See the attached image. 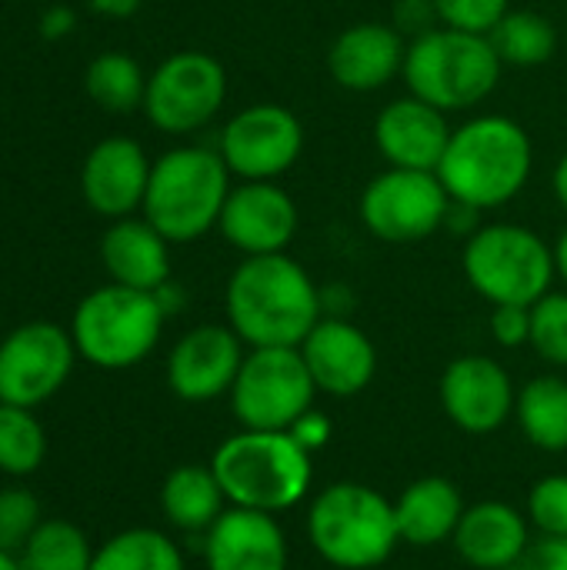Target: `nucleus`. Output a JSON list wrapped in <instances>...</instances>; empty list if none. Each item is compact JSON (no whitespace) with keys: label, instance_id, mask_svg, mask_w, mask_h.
Listing matches in <instances>:
<instances>
[{"label":"nucleus","instance_id":"1","mask_svg":"<svg viewBox=\"0 0 567 570\" xmlns=\"http://www.w3.org/2000/svg\"><path fill=\"white\" fill-rule=\"evenodd\" d=\"M224 307L247 347H301L324 317V291L291 254H264L234 267Z\"/></svg>","mask_w":567,"mask_h":570},{"label":"nucleus","instance_id":"2","mask_svg":"<svg viewBox=\"0 0 567 570\" xmlns=\"http://www.w3.org/2000/svg\"><path fill=\"white\" fill-rule=\"evenodd\" d=\"M531 164L535 147L528 130L505 114H485L471 117L451 134V144L438 164V177L454 204L495 210L525 190Z\"/></svg>","mask_w":567,"mask_h":570},{"label":"nucleus","instance_id":"3","mask_svg":"<svg viewBox=\"0 0 567 570\" xmlns=\"http://www.w3.org/2000/svg\"><path fill=\"white\" fill-rule=\"evenodd\" d=\"M231 508L287 514L307 501L314 484V454H307L287 431H247L224 438L211 454Z\"/></svg>","mask_w":567,"mask_h":570},{"label":"nucleus","instance_id":"4","mask_svg":"<svg viewBox=\"0 0 567 570\" xmlns=\"http://www.w3.org/2000/svg\"><path fill=\"white\" fill-rule=\"evenodd\" d=\"M307 544L334 570L388 568L401 548L394 501L361 481H334L307 504Z\"/></svg>","mask_w":567,"mask_h":570},{"label":"nucleus","instance_id":"5","mask_svg":"<svg viewBox=\"0 0 567 570\" xmlns=\"http://www.w3.org/2000/svg\"><path fill=\"white\" fill-rule=\"evenodd\" d=\"M227 194L231 170L217 150L174 147L154 160L140 210L170 244H190L217 227Z\"/></svg>","mask_w":567,"mask_h":570},{"label":"nucleus","instance_id":"6","mask_svg":"<svg viewBox=\"0 0 567 570\" xmlns=\"http://www.w3.org/2000/svg\"><path fill=\"white\" fill-rule=\"evenodd\" d=\"M501 70L505 63L488 33L434 27L408 43L401 73L414 97L451 114L485 104L495 94Z\"/></svg>","mask_w":567,"mask_h":570},{"label":"nucleus","instance_id":"7","mask_svg":"<svg viewBox=\"0 0 567 570\" xmlns=\"http://www.w3.org/2000/svg\"><path fill=\"white\" fill-rule=\"evenodd\" d=\"M164 307L157 294L124 284H104L90 291L70 321L77 354L100 371H127L144 364L164 334Z\"/></svg>","mask_w":567,"mask_h":570},{"label":"nucleus","instance_id":"8","mask_svg":"<svg viewBox=\"0 0 567 570\" xmlns=\"http://www.w3.org/2000/svg\"><path fill=\"white\" fill-rule=\"evenodd\" d=\"M461 267L478 297L498 304H538L558 271L555 247L521 224H485L465 240Z\"/></svg>","mask_w":567,"mask_h":570},{"label":"nucleus","instance_id":"9","mask_svg":"<svg viewBox=\"0 0 567 570\" xmlns=\"http://www.w3.org/2000/svg\"><path fill=\"white\" fill-rule=\"evenodd\" d=\"M314 397L317 387L297 347H247L227 394L234 421L247 431H291Z\"/></svg>","mask_w":567,"mask_h":570},{"label":"nucleus","instance_id":"10","mask_svg":"<svg viewBox=\"0 0 567 570\" xmlns=\"http://www.w3.org/2000/svg\"><path fill=\"white\" fill-rule=\"evenodd\" d=\"M451 204L434 170L388 167L361 190V220L384 244H421L448 224Z\"/></svg>","mask_w":567,"mask_h":570},{"label":"nucleus","instance_id":"11","mask_svg":"<svg viewBox=\"0 0 567 570\" xmlns=\"http://www.w3.org/2000/svg\"><path fill=\"white\" fill-rule=\"evenodd\" d=\"M224 100V63L204 50H177L147 77L144 114L164 134H194L221 114Z\"/></svg>","mask_w":567,"mask_h":570},{"label":"nucleus","instance_id":"12","mask_svg":"<svg viewBox=\"0 0 567 570\" xmlns=\"http://www.w3.org/2000/svg\"><path fill=\"white\" fill-rule=\"evenodd\" d=\"M77 347L67 327L27 321L0 341V404L37 411L74 374Z\"/></svg>","mask_w":567,"mask_h":570},{"label":"nucleus","instance_id":"13","mask_svg":"<svg viewBox=\"0 0 567 570\" xmlns=\"http://www.w3.org/2000/svg\"><path fill=\"white\" fill-rule=\"evenodd\" d=\"M304 150V124L284 104H251L237 110L224 130L217 154L231 177L241 180H277L287 174Z\"/></svg>","mask_w":567,"mask_h":570},{"label":"nucleus","instance_id":"14","mask_svg":"<svg viewBox=\"0 0 567 570\" xmlns=\"http://www.w3.org/2000/svg\"><path fill=\"white\" fill-rule=\"evenodd\" d=\"M444 417L465 434H495L515 417L518 387L508 367L488 354L454 357L438 384Z\"/></svg>","mask_w":567,"mask_h":570},{"label":"nucleus","instance_id":"15","mask_svg":"<svg viewBox=\"0 0 567 570\" xmlns=\"http://www.w3.org/2000/svg\"><path fill=\"white\" fill-rule=\"evenodd\" d=\"M247 344L231 324H197L167 354V387L187 404H211L227 397Z\"/></svg>","mask_w":567,"mask_h":570},{"label":"nucleus","instance_id":"16","mask_svg":"<svg viewBox=\"0 0 567 570\" xmlns=\"http://www.w3.org/2000/svg\"><path fill=\"white\" fill-rule=\"evenodd\" d=\"M301 227L294 197L277 180H241L231 187L217 230L244 257L287 254Z\"/></svg>","mask_w":567,"mask_h":570},{"label":"nucleus","instance_id":"17","mask_svg":"<svg viewBox=\"0 0 567 570\" xmlns=\"http://www.w3.org/2000/svg\"><path fill=\"white\" fill-rule=\"evenodd\" d=\"M297 351L314 377L317 394H328L338 401L358 397L361 391L371 387V381L378 374L374 341L348 317L324 314L314 324V331L301 341Z\"/></svg>","mask_w":567,"mask_h":570},{"label":"nucleus","instance_id":"18","mask_svg":"<svg viewBox=\"0 0 567 570\" xmlns=\"http://www.w3.org/2000/svg\"><path fill=\"white\" fill-rule=\"evenodd\" d=\"M150 160L130 137H107L90 147L80 167V194L87 207L107 220L130 217L144 207L150 184Z\"/></svg>","mask_w":567,"mask_h":570},{"label":"nucleus","instance_id":"19","mask_svg":"<svg viewBox=\"0 0 567 570\" xmlns=\"http://www.w3.org/2000/svg\"><path fill=\"white\" fill-rule=\"evenodd\" d=\"M207 570H287L291 544L274 514L227 508L201 538Z\"/></svg>","mask_w":567,"mask_h":570},{"label":"nucleus","instance_id":"20","mask_svg":"<svg viewBox=\"0 0 567 570\" xmlns=\"http://www.w3.org/2000/svg\"><path fill=\"white\" fill-rule=\"evenodd\" d=\"M404 33L394 23L361 20L344 27L328 50V73L351 94H374L404 70Z\"/></svg>","mask_w":567,"mask_h":570},{"label":"nucleus","instance_id":"21","mask_svg":"<svg viewBox=\"0 0 567 570\" xmlns=\"http://www.w3.org/2000/svg\"><path fill=\"white\" fill-rule=\"evenodd\" d=\"M448 114L431 107L428 100L408 94L391 100L374 120V144L388 167L404 170H434L451 144Z\"/></svg>","mask_w":567,"mask_h":570},{"label":"nucleus","instance_id":"22","mask_svg":"<svg viewBox=\"0 0 567 570\" xmlns=\"http://www.w3.org/2000/svg\"><path fill=\"white\" fill-rule=\"evenodd\" d=\"M451 544L468 568L508 570L535 544V528L521 508L488 498L465 508Z\"/></svg>","mask_w":567,"mask_h":570},{"label":"nucleus","instance_id":"23","mask_svg":"<svg viewBox=\"0 0 567 570\" xmlns=\"http://www.w3.org/2000/svg\"><path fill=\"white\" fill-rule=\"evenodd\" d=\"M100 261L114 284L157 291L170 281V240L147 217H120L100 237Z\"/></svg>","mask_w":567,"mask_h":570},{"label":"nucleus","instance_id":"24","mask_svg":"<svg viewBox=\"0 0 567 570\" xmlns=\"http://www.w3.org/2000/svg\"><path fill=\"white\" fill-rule=\"evenodd\" d=\"M465 494L451 478L428 474L411 481L398 498H394V518H398V534L401 544L408 548H438L448 544L465 518Z\"/></svg>","mask_w":567,"mask_h":570},{"label":"nucleus","instance_id":"25","mask_svg":"<svg viewBox=\"0 0 567 570\" xmlns=\"http://www.w3.org/2000/svg\"><path fill=\"white\" fill-rule=\"evenodd\" d=\"M227 508L231 504L211 464H180L160 484V514L184 534L204 538Z\"/></svg>","mask_w":567,"mask_h":570},{"label":"nucleus","instance_id":"26","mask_svg":"<svg viewBox=\"0 0 567 570\" xmlns=\"http://www.w3.org/2000/svg\"><path fill=\"white\" fill-rule=\"evenodd\" d=\"M515 421L525 441L545 454L567 451V377L538 374L518 387Z\"/></svg>","mask_w":567,"mask_h":570},{"label":"nucleus","instance_id":"27","mask_svg":"<svg viewBox=\"0 0 567 570\" xmlns=\"http://www.w3.org/2000/svg\"><path fill=\"white\" fill-rule=\"evenodd\" d=\"M90 570H187L180 544L157 528H127L94 551Z\"/></svg>","mask_w":567,"mask_h":570},{"label":"nucleus","instance_id":"28","mask_svg":"<svg viewBox=\"0 0 567 570\" xmlns=\"http://www.w3.org/2000/svg\"><path fill=\"white\" fill-rule=\"evenodd\" d=\"M84 87H87V97L97 107H104L107 114H130V110L144 107L147 73L130 53L107 50L87 63Z\"/></svg>","mask_w":567,"mask_h":570},{"label":"nucleus","instance_id":"29","mask_svg":"<svg viewBox=\"0 0 567 570\" xmlns=\"http://www.w3.org/2000/svg\"><path fill=\"white\" fill-rule=\"evenodd\" d=\"M488 37L505 67H541L558 50L555 23L535 10H508Z\"/></svg>","mask_w":567,"mask_h":570},{"label":"nucleus","instance_id":"30","mask_svg":"<svg viewBox=\"0 0 567 570\" xmlns=\"http://www.w3.org/2000/svg\"><path fill=\"white\" fill-rule=\"evenodd\" d=\"M94 551L97 548L77 524L63 518H47L17 558L23 570H90Z\"/></svg>","mask_w":567,"mask_h":570},{"label":"nucleus","instance_id":"31","mask_svg":"<svg viewBox=\"0 0 567 570\" xmlns=\"http://www.w3.org/2000/svg\"><path fill=\"white\" fill-rule=\"evenodd\" d=\"M47 458V431L30 407L0 404V471L30 478Z\"/></svg>","mask_w":567,"mask_h":570},{"label":"nucleus","instance_id":"32","mask_svg":"<svg viewBox=\"0 0 567 570\" xmlns=\"http://www.w3.org/2000/svg\"><path fill=\"white\" fill-rule=\"evenodd\" d=\"M545 364L567 367V291H548L531 304V344Z\"/></svg>","mask_w":567,"mask_h":570},{"label":"nucleus","instance_id":"33","mask_svg":"<svg viewBox=\"0 0 567 570\" xmlns=\"http://www.w3.org/2000/svg\"><path fill=\"white\" fill-rule=\"evenodd\" d=\"M525 514L538 538H567V474H545L535 481Z\"/></svg>","mask_w":567,"mask_h":570},{"label":"nucleus","instance_id":"34","mask_svg":"<svg viewBox=\"0 0 567 570\" xmlns=\"http://www.w3.org/2000/svg\"><path fill=\"white\" fill-rule=\"evenodd\" d=\"M40 504L27 488H3L0 491V548L20 554L30 534L40 528Z\"/></svg>","mask_w":567,"mask_h":570},{"label":"nucleus","instance_id":"35","mask_svg":"<svg viewBox=\"0 0 567 570\" xmlns=\"http://www.w3.org/2000/svg\"><path fill=\"white\" fill-rule=\"evenodd\" d=\"M441 27L468 30V33H491L501 17L511 10V0H434Z\"/></svg>","mask_w":567,"mask_h":570},{"label":"nucleus","instance_id":"36","mask_svg":"<svg viewBox=\"0 0 567 570\" xmlns=\"http://www.w3.org/2000/svg\"><path fill=\"white\" fill-rule=\"evenodd\" d=\"M491 337L508 351L528 347L531 344V307H521V304L491 307Z\"/></svg>","mask_w":567,"mask_h":570},{"label":"nucleus","instance_id":"37","mask_svg":"<svg viewBox=\"0 0 567 570\" xmlns=\"http://www.w3.org/2000/svg\"><path fill=\"white\" fill-rule=\"evenodd\" d=\"M307 454H317V451H324L328 444H331V438H334V424H331V417L324 414V411H317V407H311L307 414H301L294 424H291V431H287Z\"/></svg>","mask_w":567,"mask_h":570},{"label":"nucleus","instance_id":"38","mask_svg":"<svg viewBox=\"0 0 567 570\" xmlns=\"http://www.w3.org/2000/svg\"><path fill=\"white\" fill-rule=\"evenodd\" d=\"M508 570H567V538H538Z\"/></svg>","mask_w":567,"mask_h":570},{"label":"nucleus","instance_id":"39","mask_svg":"<svg viewBox=\"0 0 567 570\" xmlns=\"http://www.w3.org/2000/svg\"><path fill=\"white\" fill-rule=\"evenodd\" d=\"M434 20H438V10H434V0H398L394 3V27L401 33H411V37H421L428 30H434Z\"/></svg>","mask_w":567,"mask_h":570},{"label":"nucleus","instance_id":"40","mask_svg":"<svg viewBox=\"0 0 567 570\" xmlns=\"http://www.w3.org/2000/svg\"><path fill=\"white\" fill-rule=\"evenodd\" d=\"M74 23H77V17H74L70 7H50V10L43 13V20H40V33L50 37V40H57V37L70 33Z\"/></svg>","mask_w":567,"mask_h":570},{"label":"nucleus","instance_id":"41","mask_svg":"<svg viewBox=\"0 0 567 570\" xmlns=\"http://www.w3.org/2000/svg\"><path fill=\"white\" fill-rule=\"evenodd\" d=\"M90 7L104 17H130L140 10V0H90Z\"/></svg>","mask_w":567,"mask_h":570},{"label":"nucleus","instance_id":"42","mask_svg":"<svg viewBox=\"0 0 567 570\" xmlns=\"http://www.w3.org/2000/svg\"><path fill=\"white\" fill-rule=\"evenodd\" d=\"M551 187H555L558 204L567 210V154L558 160V167H555V174H551Z\"/></svg>","mask_w":567,"mask_h":570},{"label":"nucleus","instance_id":"43","mask_svg":"<svg viewBox=\"0 0 567 570\" xmlns=\"http://www.w3.org/2000/svg\"><path fill=\"white\" fill-rule=\"evenodd\" d=\"M555 271H558V277L567 284V227L558 234V240H555Z\"/></svg>","mask_w":567,"mask_h":570},{"label":"nucleus","instance_id":"44","mask_svg":"<svg viewBox=\"0 0 567 570\" xmlns=\"http://www.w3.org/2000/svg\"><path fill=\"white\" fill-rule=\"evenodd\" d=\"M0 570H23L20 568V558L13 551H3L0 548Z\"/></svg>","mask_w":567,"mask_h":570},{"label":"nucleus","instance_id":"45","mask_svg":"<svg viewBox=\"0 0 567 570\" xmlns=\"http://www.w3.org/2000/svg\"><path fill=\"white\" fill-rule=\"evenodd\" d=\"M374 570H388V568H374Z\"/></svg>","mask_w":567,"mask_h":570}]
</instances>
